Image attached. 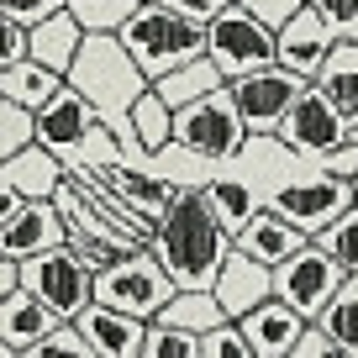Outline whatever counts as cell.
I'll use <instances>...</instances> for the list:
<instances>
[{
    "mask_svg": "<svg viewBox=\"0 0 358 358\" xmlns=\"http://www.w3.org/2000/svg\"><path fill=\"white\" fill-rule=\"evenodd\" d=\"M153 253L169 264V274L179 280V290H211L222 274L227 253H232V232L222 227L216 206L206 201V190L179 185V195L169 201L164 222H158Z\"/></svg>",
    "mask_w": 358,
    "mask_h": 358,
    "instance_id": "1",
    "label": "cell"
},
{
    "mask_svg": "<svg viewBox=\"0 0 358 358\" xmlns=\"http://www.w3.org/2000/svg\"><path fill=\"white\" fill-rule=\"evenodd\" d=\"M122 43L132 48V58L143 64L148 79H164L174 74L179 64H190V58L211 53V37H206V22L195 16H179L158 0H143L122 27Z\"/></svg>",
    "mask_w": 358,
    "mask_h": 358,
    "instance_id": "2",
    "label": "cell"
},
{
    "mask_svg": "<svg viewBox=\"0 0 358 358\" xmlns=\"http://www.w3.org/2000/svg\"><path fill=\"white\" fill-rule=\"evenodd\" d=\"M248 143H253V127L243 122V111H237V101H232L227 85L174 111V148L190 153V158L227 164V158H237Z\"/></svg>",
    "mask_w": 358,
    "mask_h": 358,
    "instance_id": "3",
    "label": "cell"
},
{
    "mask_svg": "<svg viewBox=\"0 0 358 358\" xmlns=\"http://www.w3.org/2000/svg\"><path fill=\"white\" fill-rule=\"evenodd\" d=\"M174 295H179V280L169 274V264L153 253V248H143V253H132V258H116V264L95 268V301L122 306V311L148 316V322H153Z\"/></svg>",
    "mask_w": 358,
    "mask_h": 358,
    "instance_id": "4",
    "label": "cell"
},
{
    "mask_svg": "<svg viewBox=\"0 0 358 358\" xmlns=\"http://www.w3.org/2000/svg\"><path fill=\"white\" fill-rule=\"evenodd\" d=\"M22 285L37 295V301L53 306L64 322H74L79 311H90V306H95V264H85L69 243H64V248H48V253L22 258Z\"/></svg>",
    "mask_w": 358,
    "mask_h": 358,
    "instance_id": "5",
    "label": "cell"
},
{
    "mask_svg": "<svg viewBox=\"0 0 358 358\" xmlns=\"http://www.w3.org/2000/svg\"><path fill=\"white\" fill-rule=\"evenodd\" d=\"M343 285H348V268L337 264V258L327 253L316 237H311L306 248H295V253L274 268V295H280V301H290L306 322H316V316L337 301V290H343Z\"/></svg>",
    "mask_w": 358,
    "mask_h": 358,
    "instance_id": "6",
    "label": "cell"
},
{
    "mask_svg": "<svg viewBox=\"0 0 358 358\" xmlns=\"http://www.w3.org/2000/svg\"><path fill=\"white\" fill-rule=\"evenodd\" d=\"M268 206L280 216H290L301 232H327V227L337 222V216H348L358 206V185L343 174H332V169H322V174H306V179H285L280 190L268 195Z\"/></svg>",
    "mask_w": 358,
    "mask_h": 358,
    "instance_id": "7",
    "label": "cell"
},
{
    "mask_svg": "<svg viewBox=\"0 0 358 358\" xmlns=\"http://www.w3.org/2000/svg\"><path fill=\"white\" fill-rule=\"evenodd\" d=\"M206 37H211V58L227 69V79L253 74V69H264V64H280V32L264 27L243 0H232L222 16H211Z\"/></svg>",
    "mask_w": 358,
    "mask_h": 358,
    "instance_id": "8",
    "label": "cell"
},
{
    "mask_svg": "<svg viewBox=\"0 0 358 358\" xmlns=\"http://www.w3.org/2000/svg\"><path fill=\"white\" fill-rule=\"evenodd\" d=\"M306 85H311V79L285 69V64H264V69H253V74L227 79V90H232L243 122L253 127V137H280V122L290 116V106L301 101Z\"/></svg>",
    "mask_w": 358,
    "mask_h": 358,
    "instance_id": "9",
    "label": "cell"
},
{
    "mask_svg": "<svg viewBox=\"0 0 358 358\" xmlns=\"http://www.w3.org/2000/svg\"><path fill=\"white\" fill-rule=\"evenodd\" d=\"M0 201H6V211H0V253L6 258H32V253L69 243V222L53 195H11L6 190Z\"/></svg>",
    "mask_w": 358,
    "mask_h": 358,
    "instance_id": "10",
    "label": "cell"
},
{
    "mask_svg": "<svg viewBox=\"0 0 358 358\" xmlns=\"http://www.w3.org/2000/svg\"><path fill=\"white\" fill-rule=\"evenodd\" d=\"M353 137V116L327 95L322 85H306L301 101L290 106V116L280 122V143L290 153H311V158H327L332 148H343Z\"/></svg>",
    "mask_w": 358,
    "mask_h": 358,
    "instance_id": "11",
    "label": "cell"
},
{
    "mask_svg": "<svg viewBox=\"0 0 358 358\" xmlns=\"http://www.w3.org/2000/svg\"><path fill=\"white\" fill-rule=\"evenodd\" d=\"M58 327H64V316L48 301H37L27 285L0 295V348H6V358H32Z\"/></svg>",
    "mask_w": 358,
    "mask_h": 358,
    "instance_id": "12",
    "label": "cell"
},
{
    "mask_svg": "<svg viewBox=\"0 0 358 358\" xmlns=\"http://www.w3.org/2000/svg\"><path fill=\"white\" fill-rule=\"evenodd\" d=\"M74 327L90 337V348H95V358H143L148 353V316H132L122 311V306H106L95 301L90 311L74 316Z\"/></svg>",
    "mask_w": 358,
    "mask_h": 358,
    "instance_id": "13",
    "label": "cell"
},
{
    "mask_svg": "<svg viewBox=\"0 0 358 358\" xmlns=\"http://www.w3.org/2000/svg\"><path fill=\"white\" fill-rule=\"evenodd\" d=\"M237 327H243L248 343H253V358H290L295 348H301V337H306L311 322H306L290 301L268 295L264 306H253L248 316H237Z\"/></svg>",
    "mask_w": 358,
    "mask_h": 358,
    "instance_id": "14",
    "label": "cell"
},
{
    "mask_svg": "<svg viewBox=\"0 0 358 358\" xmlns=\"http://www.w3.org/2000/svg\"><path fill=\"white\" fill-rule=\"evenodd\" d=\"M337 37H343V32H337L316 6H306L295 22L280 27V64L295 69V74H306V79H316L322 64H327V53L337 48Z\"/></svg>",
    "mask_w": 358,
    "mask_h": 358,
    "instance_id": "15",
    "label": "cell"
},
{
    "mask_svg": "<svg viewBox=\"0 0 358 358\" xmlns=\"http://www.w3.org/2000/svg\"><path fill=\"white\" fill-rule=\"evenodd\" d=\"M211 290L222 295L227 316L237 322V316H248L253 306H264L268 295H274V268H268L264 258H253V253H243V248H232Z\"/></svg>",
    "mask_w": 358,
    "mask_h": 358,
    "instance_id": "16",
    "label": "cell"
},
{
    "mask_svg": "<svg viewBox=\"0 0 358 358\" xmlns=\"http://www.w3.org/2000/svg\"><path fill=\"white\" fill-rule=\"evenodd\" d=\"M311 243V232H301V227L290 222V216H280L274 206H258L253 216H248L243 227H237V237H232V248H243V253H253V258H264L268 268H280L285 258L295 253V248H306Z\"/></svg>",
    "mask_w": 358,
    "mask_h": 358,
    "instance_id": "17",
    "label": "cell"
},
{
    "mask_svg": "<svg viewBox=\"0 0 358 358\" xmlns=\"http://www.w3.org/2000/svg\"><path fill=\"white\" fill-rule=\"evenodd\" d=\"M85 43H90V27L79 22L69 6L53 11V16H43V22L32 27V58L48 64V69H58L64 79H69V69H74V58L85 53Z\"/></svg>",
    "mask_w": 358,
    "mask_h": 358,
    "instance_id": "18",
    "label": "cell"
},
{
    "mask_svg": "<svg viewBox=\"0 0 358 358\" xmlns=\"http://www.w3.org/2000/svg\"><path fill=\"white\" fill-rule=\"evenodd\" d=\"M0 179H6L11 195H58V185H64V158L48 143H32V148H22V153H11L0 164Z\"/></svg>",
    "mask_w": 358,
    "mask_h": 358,
    "instance_id": "19",
    "label": "cell"
},
{
    "mask_svg": "<svg viewBox=\"0 0 358 358\" xmlns=\"http://www.w3.org/2000/svg\"><path fill=\"white\" fill-rule=\"evenodd\" d=\"M58 90H64V74L37 64V58H22V64L0 69V101H22V106H32V111H43Z\"/></svg>",
    "mask_w": 358,
    "mask_h": 358,
    "instance_id": "20",
    "label": "cell"
},
{
    "mask_svg": "<svg viewBox=\"0 0 358 358\" xmlns=\"http://www.w3.org/2000/svg\"><path fill=\"white\" fill-rule=\"evenodd\" d=\"M158 90H164V101L174 106H190V101H201V95H211V90H222L227 85V69L216 64L211 53H201V58H190V64H179L174 74H164V79H153Z\"/></svg>",
    "mask_w": 358,
    "mask_h": 358,
    "instance_id": "21",
    "label": "cell"
},
{
    "mask_svg": "<svg viewBox=\"0 0 358 358\" xmlns=\"http://www.w3.org/2000/svg\"><path fill=\"white\" fill-rule=\"evenodd\" d=\"M311 85H322L327 95L358 122V37H337V48L327 53L322 74H316Z\"/></svg>",
    "mask_w": 358,
    "mask_h": 358,
    "instance_id": "22",
    "label": "cell"
},
{
    "mask_svg": "<svg viewBox=\"0 0 358 358\" xmlns=\"http://www.w3.org/2000/svg\"><path fill=\"white\" fill-rule=\"evenodd\" d=\"M153 322H174V327H190V332L206 337L211 327L232 322V316H227V306H222V295H216V290H179Z\"/></svg>",
    "mask_w": 358,
    "mask_h": 358,
    "instance_id": "23",
    "label": "cell"
},
{
    "mask_svg": "<svg viewBox=\"0 0 358 358\" xmlns=\"http://www.w3.org/2000/svg\"><path fill=\"white\" fill-rule=\"evenodd\" d=\"M132 127H137V137H143L148 153H164V148H174V106L164 101V90H158V85H148L143 95H137Z\"/></svg>",
    "mask_w": 358,
    "mask_h": 358,
    "instance_id": "24",
    "label": "cell"
},
{
    "mask_svg": "<svg viewBox=\"0 0 358 358\" xmlns=\"http://www.w3.org/2000/svg\"><path fill=\"white\" fill-rule=\"evenodd\" d=\"M316 322L327 327V332L337 337V348H343V358H358V274H348V285L337 290V301L327 306Z\"/></svg>",
    "mask_w": 358,
    "mask_h": 358,
    "instance_id": "25",
    "label": "cell"
},
{
    "mask_svg": "<svg viewBox=\"0 0 358 358\" xmlns=\"http://www.w3.org/2000/svg\"><path fill=\"white\" fill-rule=\"evenodd\" d=\"M201 190H206V201L216 206V216H222V227H227L232 237H237V227H243L248 216L258 211V195L248 190L243 179H206Z\"/></svg>",
    "mask_w": 358,
    "mask_h": 358,
    "instance_id": "26",
    "label": "cell"
},
{
    "mask_svg": "<svg viewBox=\"0 0 358 358\" xmlns=\"http://www.w3.org/2000/svg\"><path fill=\"white\" fill-rule=\"evenodd\" d=\"M37 143V111L22 101H0V158L22 153Z\"/></svg>",
    "mask_w": 358,
    "mask_h": 358,
    "instance_id": "27",
    "label": "cell"
},
{
    "mask_svg": "<svg viewBox=\"0 0 358 358\" xmlns=\"http://www.w3.org/2000/svg\"><path fill=\"white\" fill-rule=\"evenodd\" d=\"M143 358H206L201 353V332L174 327V322H153L148 327V353Z\"/></svg>",
    "mask_w": 358,
    "mask_h": 358,
    "instance_id": "28",
    "label": "cell"
},
{
    "mask_svg": "<svg viewBox=\"0 0 358 358\" xmlns=\"http://www.w3.org/2000/svg\"><path fill=\"white\" fill-rule=\"evenodd\" d=\"M137 6H143V0H69V11H74L90 32H122Z\"/></svg>",
    "mask_w": 358,
    "mask_h": 358,
    "instance_id": "29",
    "label": "cell"
},
{
    "mask_svg": "<svg viewBox=\"0 0 358 358\" xmlns=\"http://www.w3.org/2000/svg\"><path fill=\"white\" fill-rule=\"evenodd\" d=\"M316 243H322L327 253L348 268V274H358V206H353L348 216H337L327 232H316Z\"/></svg>",
    "mask_w": 358,
    "mask_h": 358,
    "instance_id": "30",
    "label": "cell"
},
{
    "mask_svg": "<svg viewBox=\"0 0 358 358\" xmlns=\"http://www.w3.org/2000/svg\"><path fill=\"white\" fill-rule=\"evenodd\" d=\"M201 353L206 358H253V343H248V332L237 322H222L201 337Z\"/></svg>",
    "mask_w": 358,
    "mask_h": 358,
    "instance_id": "31",
    "label": "cell"
},
{
    "mask_svg": "<svg viewBox=\"0 0 358 358\" xmlns=\"http://www.w3.org/2000/svg\"><path fill=\"white\" fill-rule=\"evenodd\" d=\"M32 358H95V348H90V337L79 332L74 322H64V327H58V332L48 337V343L37 348Z\"/></svg>",
    "mask_w": 358,
    "mask_h": 358,
    "instance_id": "32",
    "label": "cell"
},
{
    "mask_svg": "<svg viewBox=\"0 0 358 358\" xmlns=\"http://www.w3.org/2000/svg\"><path fill=\"white\" fill-rule=\"evenodd\" d=\"M243 6H248V11H253L264 27H274V32H280L285 22H295V16L311 6V0H243Z\"/></svg>",
    "mask_w": 358,
    "mask_h": 358,
    "instance_id": "33",
    "label": "cell"
},
{
    "mask_svg": "<svg viewBox=\"0 0 358 358\" xmlns=\"http://www.w3.org/2000/svg\"><path fill=\"white\" fill-rule=\"evenodd\" d=\"M69 0H0V11L11 16V22H27V27H37L43 16H53V11H64Z\"/></svg>",
    "mask_w": 358,
    "mask_h": 358,
    "instance_id": "34",
    "label": "cell"
},
{
    "mask_svg": "<svg viewBox=\"0 0 358 358\" xmlns=\"http://www.w3.org/2000/svg\"><path fill=\"white\" fill-rule=\"evenodd\" d=\"M295 358H343V348H337V337L327 332L322 322H311L306 337H301V348H295Z\"/></svg>",
    "mask_w": 358,
    "mask_h": 358,
    "instance_id": "35",
    "label": "cell"
},
{
    "mask_svg": "<svg viewBox=\"0 0 358 358\" xmlns=\"http://www.w3.org/2000/svg\"><path fill=\"white\" fill-rule=\"evenodd\" d=\"M158 6H169V11H179V16H195V22H206L211 27V16H222L232 0H158Z\"/></svg>",
    "mask_w": 358,
    "mask_h": 358,
    "instance_id": "36",
    "label": "cell"
},
{
    "mask_svg": "<svg viewBox=\"0 0 358 358\" xmlns=\"http://www.w3.org/2000/svg\"><path fill=\"white\" fill-rule=\"evenodd\" d=\"M311 6H316V11H322L332 27H337V32L358 27V0H311Z\"/></svg>",
    "mask_w": 358,
    "mask_h": 358,
    "instance_id": "37",
    "label": "cell"
},
{
    "mask_svg": "<svg viewBox=\"0 0 358 358\" xmlns=\"http://www.w3.org/2000/svg\"><path fill=\"white\" fill-rule=\"evenodd\" d=\"M353 132H358V122H353Z\"/></svg>",
    "mask_w": 358,
    "mask_h": 358,
    "instance_id": "38",
    "label": "cell"
}]
</instances>
